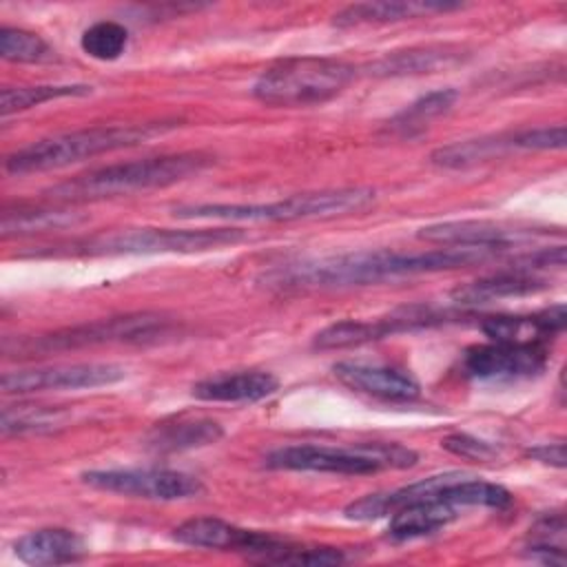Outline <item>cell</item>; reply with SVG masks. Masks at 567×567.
I'll use <instances>...</instances> for the list:
<instances>
[{
	"instance_id": "7402d4cb",
	"label": "cell",
	"mask_w": 567,
	"mask_h": 567,
	"mask_svg": "<svg viewBox=\"0 0 567 567\" xmlns=\"http://www.w3.org/2000/svg\"><path fill=\"white\" fill-rule=\"evenodd\" d=\"M461 60V49L456 47H421L408 51H394L383 55L381 60L370 64V73L374 75H419L432 73L436 69L450 66Z\"/></svg>"
},
{
	"instance_id": "5b68a950",
	"label": "cell",
	"mask_w": 567,
	"mask_h": 567,
	"mask_svg": "<svg viewBox=\"0 0 567 567\" xmlns=\"http://www.w3.org/2000/svg\"><path fill=\"white\" fill-rule=\"evenodd\" d=\"M352 78L354 66L337 58H284L255 80L252 95L270 106L323 104L337 97Z\"/></svg>"
},
{
	"instance_id": "8992f818",
	"label": "cell",
	"mask_w": 567,
	"mask_h": 567,
	"mask_svg": "<svg viewBox=\"0 0 567 567\" xmlns=\"http://www.w3.org/2000/svg\"><path fill=\"white\" fill-rule=\"evenodd\" d=\"M270 470L323 472V474H377L381 470H405L416 463V454L399 443H357L337 445H286L268 452L264 458Z\"/></svg>"
},
{
	"instance_id": "484cf974",
	"label": "cell",
	"mask_w": 567,
	"mask_h": 567,
	"mask_svg": "<svg viewBox=\"0 0 567 567\" xmlns=\"http://www.w3.org/2000/svg\"><path fill=\"white\" fill-rule=\"evenodd\" d=\"M91 93V86L86 84H40V86H7L0 93V113L2 117L44 104L49 100L58 97H73V95H86Z\"/></svg>"
},
{
	"instance_id": "4fadbf2b",
	"label": "cell",
	"mask_w": 567,
	"mask_h": 567,
	"mask_svg": "<svg viewBox=\"0 0 567 567\" xmlns=\"http://www.w3.org/2000/svg\"><path fill=\"white\" fill-rule=\"evenodd\" d=\"M545 230H534L527 226H512L489 219H461V221H439L419 230V239L436 246H465V248H487L505 252L518 244L534 237H543Z\"/></svg>"
},
{
	"instance_id": "4316f807",
	"label": "cell",
	"mask_w": 567,
	"mask_h": 567,
	"mask_svg": "<svg viewBox=\"0 0 567 567\" xmlns=\"http://www.w3.org/2000/svg\"><path fill=\"white\" fill-rule=\"evenodd\" d=\"M529 558L543 565H565V518L563 514H547L529 529L525 547Z\"/></svg>"
},
{
	"instance_id": "4dcf8cb0",
	"label": "cell",
	"mask_w": 567,
	"mask_h": 567,
	"mask_svg": "<svg viewBox=\"0 0 567 567\" xmlns=\"http://www.w3.org/2000/svg\"><path fill=\"white\" fill-rule=\"evenodd\" d=\"M64 423V414L60 410L40 408V405H16L2 410L0 430L4 436L11 434H31V432H49Z\"/></svg>"
},
{
	"instance_id": "277c9868",
	"label": "cell",
	"mask_w": 567,
	"mask_h": 567,
	"mask_svg": "<svg viewBox=\"0 0 567 567\" xmlns=\"http://www.w3.org/2000/svg\"><path fill=\"white\" fill-rule=\"evenodd\" d=\"M377 193L365 186L330 188L290 195L270 204H186L173 208L182 219H217V221H297L326 219L359 213L374 202Z\"/></svg>"
},
{
	"instance_id": "44dd1931",
	"label": "cell",
	"mask_w": 567,
	"mask_h": 567,
	"mask_svg": "<svg viewBox=\"0 0 567 567\" xmlns=\"http://www.w3.org/2000/svg\"><path fill=\"white\" fill-rule=\"evenodd\" d=\"M463 4L458 2H432V0H381V2H357L341 9L334 16L337 27H357V24H385L399 20H412L432 13L456 11Z\"/></svg>"
},
{
	"instance_id": "8fae6325",
	"label": "cell",
	"mask_w": 567,
	"mask_h": 567,
	"mask_svg": "<svg viewBox=\"0 0 567 567\" xmlns=\"http://www.w3.org/2000/svg\"><path fill=\"white\" fill-rule=\"evenodd\" d=\"M173 538L188 547L241 551L261 563H270L288 545V540H281L272 534L244 529L213 516H199V518H188L179 523L173 529Z\"/></svg>"
},
{
	"instance_id": "3957f363",
	"label": "cell",
	"mask_w": 567,
	"mask_h": 567,
	"mask_svg": "<svg viewBox=\"0 0 567 567\" xmlns=\"http://www.w3.org/2000/svg\"><path fill=\"white\" fill-rule=\"evenodd\" d=\"M175 128V122H144V124H120V126H93L53 137L38 140L7 155L4 171L11 175L40 173L62 168L80 159H89L102 153L144 144L146 140Z\"/></svg>"
},
{
	"instance_id": "7c38bea8",
	"label": "cell",
	"mask_w": 567,
	"mask_h": 567,
	"mask_svg": "<svg viewBox=\"0 0 567 567\" xmlns=\"http://www.w3.org/2000/svg\"><path fill=\"white\" fill-rule=\"evenodd\" d=\"M124 379V368L115 363H64L49 368L16 370L2 374L4 394H31L44 390H80L111 385Z\"/></svg>"
},
{
	"instance_id": "ffe728a7",
	"label": "cell",
	"mask_w": 567,
	"mask_h": 567,
	"mask_svg": "<svg viewBox=\"0 0 567 567\" xmlns=\"http://www.w3.org/2000/svg\"><path fill=\"white\" fill-rule=\"evenodd\" d=\"M13 551L27 565H64L84 558L86 543L73 529L42 527L18 538Z\"/></svg>"
},
{
	"instance_id": "603a6c76",
	"label": "cell",
	"mask_w": 567,
	"mask_h": 567,
	"mask_svg": "<svg viewBox=\"0 0 567 567\" xmlns=\"http://www.w3.org/2000/svg\"><path fill=\"white\" fill-rule=\"evenodd\" d=\"M224 430L217 421L195 419V421H175V423H157L148 436L146 447L153 452H182L190 447L210 445L221 439Z\"/></svg>"
},
{
	"instance_id": "6da1fadb",
	"label": "cell",
	"mask_w": 567,
	"mask_h": 567,
	"mask_svg": "<svg viewBox=\"0 0 567 567\" xmlns=\"http://www.w3.org/2000/svg\"><path fill=\"white\" fill-rule=\"evenodd\" d=\"M503 252L487 248L443 246L423 252H396L383 250H359L346 255H332L321 259H308L286 264L268 270L261 281L272 290H317V288H350L368 286L396 277H412L423 272L454 270L472 264H483Z\"/></svg>"
},
{
	"instance_id": "e0dca14e",
	"label": "cell",
	"mask_w": 567,
	"mask_h": 567,
	"mask_svg": "<svg viewBox=\"0 0 567 567\" xmlns=\"http://www.w3.org/2000/svg\"><path fill=\"white\" fill-rule=\"evenodd\" d=\"M279 388V379L266 370H235L206 377L193 385V396L213 403L261 401Z\"/></svg>"
},
{
	"instance_id": "9a60e30c",
	"label": "cell",
	"mask_w": 567,
	"mask_h": 567,
	"mask_svg": "<svg viewBox=\"0 0 567 567\" xmlns=\"http://www.w3.org/2000/svg\"><path fill=\"white\" fill-rule=\"evenodd\" d=\"M334 377L350 390L377 396L383 401H412L421 394L419 381L394 365L365 363V361H339L332 365Z\"/></svg>"
},
{
	"instance_id": "d4e9b609",
	"label": "cell",
	"mask_w": 567,
	"mask_h": 567,
	"mask_svg": "<svg viewBox=\"0 0 567 567\" xmlns=\"http://www.w3.org/2000/svg\"><path fill=\"white\" fill-rule=\"evenodd\" d=\"M456 97H458V93L454 89L432 91V93L419 97L416 102H412L401 113H396L390 122V128H396L403 135H412L416 131H423L432 120L447 113L454 106Z\"/></svg>"
},
{
	"instance_id": "e575fe53",
	"label": "cell",
	"mask_w": 567,
	"mask_h": 567,
	"mask_svg": "<svg viewBox=\"0 0 567 567\" xmlns=\"http://www.w3.org/2000/svg\"><path fill=\"white\" fill-rule=\"evenodd\" d=\"M529 458L543 463V465H551V467H565V443L556 441V443H543L536 447H529L525 452Z\"/></svg>"
},
{
	"instance_id": "ba28073f",
	"label": "cell",
	"mask_w": 567,
	"mask_h": 567,
	"mask_svg": "<svg viewBox=\"0 0 567 567\" xmlns=\"http://www.w3.org/2000/svg\"><path fill=\"white\" fill-rule=\"evenodd\" d=\"M246 235L239 228H128L111 235H100L75 250L86 255H155V252H202L210 248L233 246Z\"/></svg>"
},
{
	"instance_id": "f1b7e54d",
	"label": "cell",
	"mask_w": 567,
	"mask_h": 567,
	"mask_svg": "<svg viewBox=\"0 0 567 567\" xmlns=\"http://www.w3.org/2000/svg\"><path fill=\"white\" fill-rule=\"evenodd\" d=\"M128 44V31L124 24L113 22V20H100L84 29L80 38V47L86 55L109 62L117 60Z\"/></svg>"
},
{
	"instance_id": "cb8c5ba5",
	"label": "cell",
	"mask_w": 567,
	"mask_h": 567,
	"mask_svg": "<svg viewBox=\"0 0 567 567\" xmlns=\"http://www.w3.org/2000/svg\"><path fill=\"white\" fill-rule=\"evenodd\" d=\"M509 151H514L512 133H501V135L463 140V142L441 146L430 155V159H432L434 166L458 171V168H470V166L489 162V159L501 157Z\"/></svg>"
},
{
	"instance_id": "d6a6232c",
	"label": "cell",
	"mask_w": 567,
	"mask_h": 567,
	"mask_svg": "<svg viewBox=\"0 0 567 567\" xmlns=\"http://www.w3.org/2000/svg\"><path fill=\"white\" fill-rule=\"evenodd\" d=\"M516 151H554L565 148V126H536L514 133Z\"/></svg>"
},
{
	"instance_id": "30bf717a",
	"label": "cell",
	"mask_w": 567,
	"mask_h": 567,
	"mask_svg": "<svg viewBox=\"0 0 567 567\" xmlns=\"http://www.w3.org/2000/svg\"><path fill=\"white\" fill-rule=\"evenodd\" d=\"M549 361L547 343L487 341L463 352V370L478 381H518L538 377Z\"/></svg>"
},
{
	"instance_id": "1f68e13d",
	"label": "cell",
	"mask_w": 567,
	"mask_h": 567,
	"mask_svg": "<svg viewBox=\"0 0 567 567\" xmlns=\"http://www.w3.org/2000/svg\"><path fill=\"white\" fill-rule=\"evenodd\" d=\"M346 556L341 549L334 547H297L286 545L270 563H284V565H339Z\"/></svg>"
},
{
	"instance_id": "7a4b0ae2",
	"label": "cell",
	"mask_w": 567,
	"mask_h": 567,
	"mask_svg": "<svg viewBox=\"0 0 567 567\" xmlns=\"http://www.w3.org/2000/svg\"><path fill=\"white\" fill-rule=\"evenodd\" d=\"M213 164V157L206 153H173L159 157H146L135 162L111 164L78 177H71L47 193L53 199L80 202V199H102L115 195H128L135 190L164 188L188 179Z\"/></svg>"
},
{
	"instance_id": "2e32d148",
	"label": "cell",
	"mask_w": 567,
	"mask_h": 567,
	"mask_svg": "<svg viewBox=\"0 0 567 567\" xmlns=\"http://www.w3.org/2000/svg\"><path fill=\"white\" fill-rule=\"evenodd\" d=\"M458 472H454V476ZM447 483L434 496L412 501V503L399 507L394 514H390L388 536L394 540H412V538L430 536V534L443 529L445 525H450L461 514V507H456L447 498V494H445Z\"/></svg>"
},
{
	"instance_id": "9c48e42d",
	"label": "cell",
	"mask_w": 567,
	"mask_h": 567,
	"mask_svg": "<svg viewBox=\"0 0 567 567\" xmlns=\"http://www.w3.org/2000/svg\"><path fill=\"white\" fill-rule=\"evenodd\" d=\"M82 483L120 496L146 498V501H182L204 492L199 478L159 467H126V470H91L84 472Z\"/></svg>"
},
{
	"instance_id": "836d02e7",
	"label": "cell",
	"mask_w": 567,
	"mask_h": 567,
	"mask_svg": "<svg viewBox=\"0 0 567 567\" xmlns=\"http://www.w3.org/2000/svg\"><path fill=\"white\" fill-rule=\"evenodd\" d=\"M441 445L445 450H450L452 454H458L465 458H492L496 454V450L489 443L474 439L470 434H452V436L443 439Z\"/></svg>"
},
{
	"instance_id": "5bb4252c",
	"label": "cell",
	"mask_w": 567,
	"mask_h": 567,
	"mask_svg": "<svg viewBox=\"0 0 567 567\" xmlns=\"http://www.w3.org/2000/svg\"><path fill=\"white\" fill-rule=\"evenodd\" d=\"M441 321H445L441 319V315H432L425 308H405L383 319H346V321L330 323L328 328L317 332L312 346L319 350H341V348L363 346L396 332L416 330V328H425Z\"/></svg>"
},
{
	"instance_id": "d6986e66",
	"label": "cell",
	"mask_w": 567,
	"mask_h": 567,
	"mask_svg": "<svg viewBox=\"0 0 567 567\" xmlns=\"http://www.w3.org/2000/svg\"><path fill=\"white\" fill-rule=\"evenodd\" d=\"M545 288H547V279L527 270L509 268V270H501V272L474 279L470 284H463L454 288L450 297L458 306H483L498 299L534 295Z\"/></svg>"
},
{
	"instance_id": "f546056e",
	"label": "cell",
	"mask_w": 567,
	"mask_h": 567,
	"mask_svg": "<svg viewBox=\"0 0 567 567\" xmlns=\"http://www.w3.org/2000/svg\"><path fill=\"white\" fill-rule=\"evenodd\" d=\"M0 55L9 62H51L55 60V49L42 40L38 33L2 27L0 31Z\"/></svg>"
},
{
	"instance_id": "52a82bcc",
	"label": "cell",
	"mask_w": 567,
	"mask_h": 567,
	"mask_svg": "<svg viewBox=\"0 0 567 567\" xmlns=\"http://www.w3.org/2000/svg\"><path fill=\"white\" fill-rule=\"evenodd\" d=\"M171 317L164 312H128L109 319H95L73 328H62L49 334L16 339L4 343L7 354H51L80 348H93L104 343H142L164 337L171 330Z\"/></svg>"
},
{
	"instance_id": "ac0fdd59",
	"label": "cell",
	"mask_w": 567,
	"mask_h": 567,
	"mask_svg": "<svg viewBox=\"0 0 567 567\" xmlns=\"http://www.w3.org/2000/svg\"><path fill=\"white\" fill-rule=\"evenodd\" d=\"M565 306L556 303L534 315H498L481 323L489 341H509V343H549L554 334L565 330Z\"/></svg>"
},
{
	"instance_id": "83f0119b",
	"label": "cell",
	"mask_w": 567,
	"mask_h": 567,
	"mask_svg": "<svg viewBox=\"0 0 567 567\" xmlns=\"http://www.w3.org/2000/svg\"><path fill=\"white\" fill-rule=\"evenodd\" d=\"M80 217L69 210H51V208H16L4 210L2 215V233L4 235H24L40 230H58L64 226H73Z\"/></svg>"
}]
</instances>
